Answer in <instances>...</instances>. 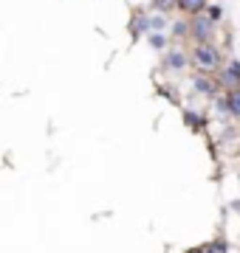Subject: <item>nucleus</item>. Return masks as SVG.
Here are the masks:
<instances>
[{
  "label": "nucleus",
  "mask_w": 240,
  "mask_h": 253,
  "mask_svg": "<svg viewBox=\"0 0 240 253\" xmlns=\"http://www.w3.org/2000/svg\"><path fill=\"white\" fill-rule=\"evenodd\" d=\"M212 23H215L212 17H201V14L192 20V34H195V40H198V45L209 42V37H212Z\"/></svg>",
  "instance_id": "obj_2"
},
{
  "label": "nucleus",
  "mask_w": 240,
  "mask_h": 253,
  "mask_svg": "<svg viewBox=\"0 0 240 253\" xmlns=\"http://www.w3.org/2000/svg\"><path fill=\"white\" fill-rule=\"evenodd\" d=\"M226 104H229V113H235V116H240V90L229 93V96H226Z\"/></svg>",
  "instance_id": "obj_5"
},
{
  "label": "nucleus",
  "mask_w": 240,
  "mask_h": 253,
  "mask_svg": "<svg viewBox=\"0 0 240 253\" xmlns=\"http://www.w3.org/2000/svg\"><path fill=\"white\" fill-rule=\"evenodd\" d=\"M164 26H167V23H164L161 14H153V17H150V31H161Z\"/></svg>",
  "instance_id": "obj_7"
},
{
  "label": "nucleus",
  "mask_w": 240,
  "mask_h": 253,
  "mask_svg": "<svg viewBox=\"0 0 240 253\" xmlns=\"http://www.w3.org/2000/svg\"><path fill=\"white\" fill-rule=\"evenodd\" d=\"M209 17H212V20L221 17V6H209Z\"/></svg>",
  "instance_id": "obj_11"
},
{
  "label": "nucleus",
  "mask_w": 240,
  "mask_h": 253,
  "mask_svg": "<svg viewBox=\"0 0 240 253\" xmlns=\"http://www.w3.org/2000/svg\"><path fill=\"white\" fill-rule=\"evenodd\" d=\"M195 87H198V90H203V93H215V84L209 79H206V76H198V79H195Z\"/></svg>",
  "instance_id": "obj_6"
},
{
  "label": "nucleus",
  "mask_w": 240,
  "mask_h": 253,
  "mask_svg": "<svg viewBox=\"0 0 240 253\" xmlns=\"http://www.w3.org/2000/svg\"><path fill=\"white\" fill-rule=\"evenodd\" d=\"M203 6H206V0H178V9L189 11V14H201Z\"/></svg>",
  "instance_id": "obj_3"
},
{
  "label": "nucleus",
  "mask_w": 240,
  "mask_h": 253,
  "mask_svg": "<svg viewBox=\"0 0 240 253\" xmlns=\"http://www.w3.org/2000/svg\"><path fill=\"white\" fill-rule=\"evenodd\" d=\"M195 62L201 65L203 71H215V68L221 65V54H218L212 45H206V42H203V45L195 48Z\"/></svg>",
  "instance_id": "obj_1"
},
{
  "label": "nucleus",
  "mask_w": 240,
  "mask_h": 253,
  "mask_svg": "<svg viewBox=\"0 0 240 253\" xmlns=\"http://www.w3.org/2000/svg\"><path fill=\"white\" fill-rule=\"evenodd\" d=\"M173 3L178 6V0H156V9L158 11H170V9H173Z\"/></svg>",
  "instance_id": "obj_8"
},
{
  "label": "nucleus",
  "mask_w": 240,
  "mask_h": 253,
  "mask_svg": "<svg viewBox=\"0 0 240 253\" xmlns=\"http://www.w3.org/2000/svg\"><path fill=\"white\" fill-rule=\"evenodd\" d=\"M150 45H153V48H164L167 40H164L161 34H150Z\"/></svg>",
  "instance_id": "obj_9"
},
{
  "label": "nucleus",
  "mask_w": 240,
  "mask_h": 253,
  "mask_svg": "<svg viewBox=\"0 0 240 253\" xmlns=\"http://www.w3.org/2000/svg\"><path fill=\"white\" fill-rule=\"evenodd\" d=\"M167 65L173 68V71H181L186 65V56L181 54V51H170V56H167Z\"/></svg>",
  "instance_id": "obj_4"
},
{
  "label": "nucleus",
  "mask_w": 240,
  "mask_h": 253,
  "mask_svg": "<svg viewBox=\"0 0 240 253\" xmlns=\"http://www.w3.org/2000/svg\"><path fill=\"white\" fill-rule=\"evenodd\" d=\"M186 34V23H176L173 26V37H184Z\"/></svg>",
  "instance_id": "obj_10"
}]
</instances>
